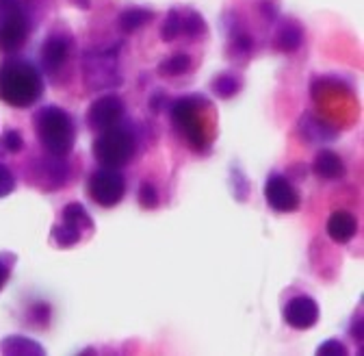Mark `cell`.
I'll list each match as a JSON object with an SVG mask.
<instances>
[{
    "mask_svg": "<svg viewBox=\"0 0 364 356\" xmlns=\"http://www.w3.org/2000/svg\"><path fill=\"white\" fill-rule=\"evenodd\" d=\"M43 76L24 57H7L0 63V100L14 109H28L43 96Z\"/></svg>",
    "mask_w": 364,
    "mask_h": 356,
    "instance_id": "cell-1",
    "label": "cell"
},
{
    "mask_svg": "<svg viewBox=\"0 0 364 356\" xmlns=\"http://www.w3.org/2000/svg\"><path fill=\"white\" fill-rule=\"evenodd\" d=\"M33 128H35L37 142L48 155L68 157L74 150L76 124H74V117L65 109L57 105H46L37 109L33 115Z\"/></svg>",
    "mask_w": 364,
    "mask_h": 356,
    "instance_id": "cell-2",
    "label": "cell"
},
{
    "mask_svg": "<svg viewBox=\"0 0 364 356\" xmlns=\"http://www.w3.org/2000/svg\"><path fill=\"white\" fill-rule=\"evenodd\" d=\"M206 109H210V103L200 94L182 96L173 100L169 107L173 128L180 132L182 140L189 144L191 150L202 152V155H206L210 146L208 132H206V120H204Z\"/></svg>",
    "mask_w": 364,
    "mask_h": 356,
    "instance_id": "cell-3",
    "label": "cell"
},
{
    "mask_svg": "<svg viewBox=\"0 0 364 356\" xmlns=\"http://www.w3.org/2000/svg\"><path fill=\"white\" fill-rule=\"evenodd\" d=\"M136 150V137L128 124H115L111 128L100 130L98 140L94 142V157L100 167H124L130 163Z\"/></svg>",
    "mask_w": 364,
    "mask_h": 356,
    "instance_id": "cell-4",
    "label": "cell"
},
{
    "mask_svg": "<svg viewBox=\"0 0 364 356\" xmlns=\"http://www.w3.org/2000/svg\"><path fill=\"white\" fill-rule=\"evenodd\" d=\"M33 20L20 0H0V53L14 55L28 41Z\"/></svg>",
    "mask_w": 364,
    "mask_h": 356,
    "instance_id": "cell-5",
    "label": "cell"
},
{
    "mask_svg": "<svg viewBox=\"0 0 364 356\" xmlns=\"http://www.w3.org/2000/svg\"><path fill=\"white\" fill-rule=\"evenodd\" d=\"M85 85L94 92L100 89H113L122 85V76L117 70V48H100L89 51L82 59Z\"/></svg>",
    "mask_w": 364,
    "mask_h": 356,
    "instance_id": "cell-6",
    "label": "cell"
},
{
    "mask_svg": "<svg viewBox=\"0 0 364 356\" xmlns=\"http://www.w3.org/2000/svg\"><path fill=\"white\" fill-rule=\"evenodd\" d=\"M208 33V24L202 14L191 7H171L161 24V39L176 41V39H198Z\"/></svg>",
    "mask_w": 364,
    "mask_h": 356,
    "instance_id": "cell-7",
    "label": "cell"
},
{
    "mask_svg": "<svg viewBox=\"0 0 364 356\" xmlns=\"http://www.w3.org/2000/svg\"><path fill=\"white\" fill-rule=\"evenodd\" d=\"M87 194L102 209L117 206L126 196V178L115 167H100L89 176Z\"/></svg>",
    "mask_w": 364,
    "mask_h": 356,
    "instance_id": "cell-8",
    "label": "cell"
},
{
    "mask_svg": "<svg viewBox=\"0 0 364 356\" xmlns=\"http://www.w3.org/2000/svg\"><path fill=\"white\" fill-rule=\"evenodd\" d=\"M94 231V219L80 202H70L61 211V221L53 226V241L59 248H72L82 239V233Z\"/></svg>",
    "mask_w": 364,
    "mask_h": 356,
    "instance_id": "cell-9",
    "label": "cell"
},
{
    "mask_svg": "<svg viewBox=\"0 0 364 356\" xmlns=\"http://www.w3.org/2000/svg\"><path fill=\"white\" fill-rule=\"evenodd\" d=\"M72 55V35L68 31H55L46 37L39 48V66L48 76H57Z\"/></svg>",
    "mask_w": 364,
    "mask_h": 356,
    "instance_id": "cell-10",
    "label": "cell"
},
{
    "mask_svg": "<svg viewBox=\"0 0 364 356\" xmlns=\"http://www.w3.org/2000/svg\"><path fill=\"white\" fill-rule=\"evenodd\" d=\"M264 200L273 211H278V213H295L301 204L299 192L293 187L289 176H284L280 172L269 174L267 183H264Z\"/></svg>",
    "mask_w": 364,
    "mask_h": 356,
    "instance_id": "cell-11",
    "label": "cell"
},
{
    "mask_svg": "<svg viewBox=\"0 0 364 356\" xmlns=\"http://www.w3.org/2000/svg\"><path fill=\"white\" fill-rule=\"evenodd\" d=\"M124 100L117 96V94H105L100 98H96L94 103L89 105V111H87V124L89 128L94 130H105V128H111L115 124L122 122L124 117Z\"/></svg>",
    "mask_w": 364,
    "mask_h": 356,
    "instance_id": "cell-12",
    "label": "cell"
},
{
    "mask_svg": "<svg viewBox=\"0 0 364 356\" xmlns=\"http://www.w3.org/2000/svg\"><path fill=\"white\" fill-rule=\"evenodd\" d=\"M68 176H70V167L63 161V157L48 155L46 159H37L33 163V181L46 192L63 187L68 183Z\"/></svg>",
    "mask_w": 364,
    "mask_h": 356,
    "instance_id": "cell-13",
    "label": "cell"
},
{
    "mask_svg": "<svg viewBox=\"0 0 364 356\" xmlns=\"http://www.w3.org/2000/svg\"><path fill=\"white\" fill-rule=\"evenodd\" d=\"M318 304L314 298L310 295H295L291 298L287 304H284V310H282V318L284 322L295 328V330H308L312 326H316L318 322Z\"/></svg>",
    "mask_w": 364,
    "mask_h": 356,
    "instance_id": "cell-14",
    "label": "cell"
},
{
    "mask_svg": "<svg viewBox=\"0 0 364 356\" xmlns=\"http://www.w3.org/2000/svg\"><path fill=\"white\" fill-rule=\"evenodd\" d=\"M299 132L301 137L310 144H332L338 137V128L332 126L328 120L318 117L314 113H304L299 120Z\"/></svg>",
    "mask_w": 364,
    "mask_h": 356,
    "instance_id": "cell-15",
    "label": "cell"
},
{
    "mask_svg": "<svg viewBox=\"0 0 364 356\" xmlns=\"http://www.w3.org/2000/svg\"><path fill=\"white\" fill-rule=\"evenodd\" d=\"M304 43V26L295 18H284L280 20L276 33H273V48L291 55L301 48Z\"/></svg>",
    "mask_w": 364,
    "mask_h": 356,
    "instance_id": "cell-16",
    "label": "cell"
},
{
    "mask_svg": "<svg viewBox=\"0 0 364 356\" xmlns=\"http://www.w3.org/2000/svg\"><path fill=\"white\" fill-rule=\"evenodd\" d=\"M328 235L336 244H347L358 233V219L349 211H334L328 219Z\"/></svg>",
    "mask_w": 364,
    "mask_h": 356,
    "instance_id": "cell-17",
    "label": "cell"
},
{
    "mask_svg": "<svg viewBox=\"0 0 364 356\" xmlns=\"http://www.w3.org/2000/svg\"><path fill=\"white\" fill-rule=\"evenodd\" d=\"M312 172H314V176L321 178V181H341L345 176V163L336 152L321 150L314 157Z\"/></svg>",
    "mask_w": 364,
    "mask_h": 356,
    "instance_id": "cell-18",
    "label": "cell"
},
{
    "mask_svg": "<svg viewBox=\"0 0 364 356\" xmlns=\"http://www.w3.org/2000/svg\"><path fill=\"white\" fill-rule=\"evenodd\" d=\"M0 352H3V354H11V356H24V354L41 356V354H46L43 345H39L37 341H33L28 337H22V335L5 337L3 341H0Z\"/></svg>",
    "mask_w": 364,
    "mask_h": 356,
    "instance_id": "cell-19",
    "label": "cell"
},
{
    "mask_svg": "<svg viewBox=\"0 0 364 356\" xmlns=\"http://www.w3.org/2000/svg\"><path fill=\"white\" fill-rule=\"evenodd\" d=\"M154 20V11L146 9V7H128L119 14L117 24L124 33H136L139 28H144L148 22Z\"/></svg>",
    "mask_w": 364,
    "mask_h": 356,
    "instance_id": "cell-20",
    "label": "cell"
},
{
    "mask_svg": "<svg viewBox=\"0 0 364 356\" xmlns=\"http://www.w3.org/2000/svg\"><path fill=\"white\" fill-rule=\"evenodd\" d=\"M228 41H230L232 55H237L241 59H247L254 53V37L241 24L232 22L230 26H228Z\"/></svg>",
    "mask_w": 364,
    "mask_h": 356,
    "instance_id": "cell-21",
    "label": "cell"
},
{
    "mask_svg": "<svg viewBox=\"0 0 364 356\" xmlns=\"http://www.w3.org/2000/svg\"><path fill=\"white\" fill-rule=\"evenodd\" d=\"M210 87H213L215 96L228 100V98L237 96V94L241 92V89H243V76H241L239 72H221V74L210 83Z\"/></svg>",
    "mask_w": 364,
    "mask_h": 356,
    "instance_id": "cell-22",
    "label": "cell"
},
{
    "mask_svg": "<svg viewBox=\"0 0 364 356\" xmlns=\"http://www.w3.org/2000/svg\"><path fill=\"white\" fill-rule=\"evenodd\" d=\"M193 68V59L191 55L187 53H176L167 59H163L159 63V74L161 76H167V78H176V76H182V74H187L191 72Z\"/></svg>",
    "mask_w": 364,
    "mask_h": 356,
    "instance_id": "cell-23",
    "label": "cell"
},
{
    "mask_svg": "<svg viewBox=\"0 0 364 356\" xmlns=\"http://www.w3.org/2000/svg\"><path fill=\"white\" fill-rule=\"evenodd\" d=\"M24 148V137L22 132L16 128H7L0 135V155H18Z\"/></svg>",
    "mask_w": 364,
    "mask_h": 356,
    "instance_id": "cell-24",
    "label": "cell"
},
{
    "mask_svg": "<svg viewBox=\"0 0 364 356\" xmlns=\"http://www.w3.org/2000/svg\"><path fill=\"white\" fill-rule=\"evenodd\" d=\"M139 204L144 209H150V211L161 204V196H159L156 187L152 183H148V181L141 183V187H139Z\"/></svg>",
    "mask_w": 364,
    "mask_h": 356,
    "instance_id": "cell-25",
    "label": "cell"
},
{
    "mask_svg": "<svg viewBox=\"0 0 364 356\" xmlns=\"http://www.w3.org/2000/svg\"><path fill=\"white\" fill-rule=\"evenodd\" d=\"M16 261H18V256L14 252H0V291L5 289L7 281L11 278Z\"/></svg>",
    "mask_w": 364,
    "mask_h": 356,
    "instance_id": "cell-26",
    "label": "cell"
},
{
    "mask_svg": "<svg viewBox=\"0 0 364 356\" xmlns=\"http://www.w3.org/2000/svg\"><path fill=\"white\" fill-rule=\"evenodd\" d=\"M16 187H18L16 174L5 163H0V198H7L9 194H14Z\"/></svg>",
    "mask_w": 364,
    "mask_h": 356,
    "instance_id": "cell-27",
    "label": "cell"
},
{
    "mask_svg": "<svg viewBox=\"0 0 364 356\" xmlns=\"http://www.w3.org/2000/svg\"><path fill=\"white\" fill-rule=\"evenodd\" d=\"M260 16L264 22H276L280 16V3L278 0H260Z\"/></svg>",
    "mask_w": 364,
    "mask_h": 356,
    "instance_id": "cell-28",
    "label": "cell"
},
{
    "mask_svg": "<svg viewBox=\"0 0 364 356\" xmlns=\"http://www.w3.org/2000/svg\"><path fill=\"white\" fill-rule=\"evenodd\" d=\"M316 354H321V356H345L347 354V347L338 339H330V341L318 345Z\"/></svg>",
    "mask_w": 364,
    "mask_h": 356,
    "instance_id": "cell-29",
    "label": "cell"
},
{
    "mask_svg": "<svg viewBox=\"0 0 364 356\" xmlns=\"http://www.w3.org/2000/svg\"><path fill=\"white\" fill-rule=\"evenodd\" d=\"M165 107H167V94L165 92H154L152 98H150V109L154 113H161V111H165Z\"/></svg>",
    "mask_w": 364,
    "mask_h": 356,
    "instance_id": "cell-30",
    "label": "cell"
},
{
    "mask_svg": "<svg viewBox=\"0 0 364 356\" xmlns=\"http://www.w3.org/2000/svg\"><path fill=\"white\" fill-rule=\"evenodd\" d=\"M70 3H72L74 7L82 9V11H87V9L91 7V0H70Z\"/></svg>",
    "mask_w": 364,
    "mask_h": 356,
    "instance_id": "cell-31",
    "label": "cell"
}]
</instances>
